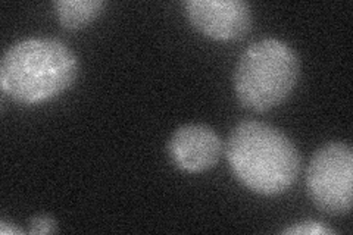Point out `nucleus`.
I'll return each mask as SVG.
<instances>
[{
  "instance_id": "7ed1b4c3",
  "label": "nucleus",
  "mask_w": 353,
  "mask_h": 235,
  "mask_svg": "<svg viewBox=\"0 0 353 235\" xmlns=\"http://www.w3.org/2000/svg\"><path fill=\"white\" fill-rule=\"evenodd\" d=\"M301 74L297 53L279 39L252 43L241 53L234 71L239 102L253 110L267 112L290 96Z\"/></svg>"
},
{
  "instance_id": "423d86ee",
  "label": "nucleus",
  "mask_w": 353,
  "mask_h": 235,
  "mask_svg": "<svg viewBox=\"0 0 353 235\" xmlns=\"http://www.w3.org/2000/svg\"><path fill=\"white\" fill-rule=\"evenodd\" d=\"M224 152L223 140L214 128L185 124L175 130L168 143L170 158L184 172L199 174L214 167Z\"/></svg>"
},
{
  "instance_id": "9d476101",
  "label": "nucleus",
  "mask_w": 353,
  "mask_h": 235,
  "mask_svg": "<svg viewBox=\"0 0 353 235\" xmlns=\"http://www.w3.org/2000/svg\"><path fill=\"white\" fill-rule=\"evenodd\" d=\"M0 234L2 235H21L22 231L17 228L14 223L8 222L6 219H0Z\"/></svg>"
},
{
  "instance_id": "20e7f679",
  "label": "nucleus",
  "mask_w": 353,
  "mask_h": 235,
  "mask_svg": "<svg viewBox=\"0 0 353 235\" xmlns=\"http://www.w3.org/2000/svg\"><path fill=\"white\" fill-rule=\"evenodd\" d=\"M306 185L315 206L330 216L347 215L353 198V150L331 141L319 147L307 166Z\"/></svg>"
},
{
  "instance_id": "0eeeda50",
  "label": "nucleus",
  "mask_w": 353,
  "mask_h": 235,
  "mask_svg": "<svg viewBox=\"0 0 353 235\" xmlns=\"http://www.w3.org/2000/svg\"><path fill=\"white\" fill-rule=\"evenodd\" d=\"M105 3L102 0H57L53 10L59 24L66 30L87 27L101 15Z\"/></svg>"
},
{
  "instance_id": "f03ea898",
  "label": "nucleus",
  "mask_w": 353,
  "mask_h": 235,
  "mask_svg": "<svg viewBox=\"0 0 353 235\" xmlns=\"http://www.w3.org/2000/svg\"><path fill=\"white\" fill-rule=\"evenodd\" d=\"M79 75L74 52L57 39L15 43L0 62L2 92L22 105L46 102L70 88Z\"/></svg>"
},
{
  "instance_id": "1a4fd4ad",
  "label": "nucleus",
  "mask_w": 353,
  "mask_h": 235,
  "mask_svg": "<svg viewBox=\"0 0 353 235\" xmlns=\"http://www.w3.org/2000/svg\"><path fill=\"white\" fill-rule=\"evenodd\" d=\"M58 231L57 221L49 215H37L31 218L28 234L31 235H44V234H53Z\"/></svg>"
},
{
  "instance_id": "6e6552de",
  "label": "nucleus",
  "mask_w": 353,
  "mask_h": 235,
  "mask_svg": "<svg viewBox=\"0 0 353 235\" xmlns=\"http://www.w3.org/2000/svg\"><path fill=\"white\" fill-rule=\"evenodd\" d=\"M285 235H330V234H337L334 229L324 227L323 223L315 222V221H306L299 222L296 225H292L283 231Z\"/></svg>"
},
{
  "instance_id": "39448f33",
  "label": "nucleus",
  "mask_w": 353,
  "mask_h": 235,
  "mask_svg": "<svg viewBox=\"0 0 353 235\" xmlns=\"http://www.w3.org/2000/svg\"><path fill=\"white\" fill-rule=\"evenodd\" d=\"M184 9L192 25L214 40H240L252 28V9L243 0H187Z\"/></svg>"
},
{
  "instance_id": "f257e3e1",
  "label": "nucleus",
  "mask_w": 353,
  "mask_h": 235,
  "mask_svg": "<svg viewBox=\"0 0 353 235\" xmlns=\"http://www.w3.org/2000/svg\"><path fill=\"white\" fill-rule=\"evenodd\" d=\"M225 154L237 180L262 196L287 192L302 167L301 153L293 141L259 121L237 124L227 140Z\"/></svg>"
}]
</instances>
